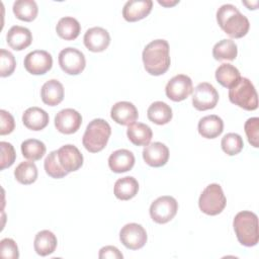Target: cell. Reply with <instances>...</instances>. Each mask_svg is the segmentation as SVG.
I'll list each match as a JSON object with an SVG mask.
<instances>
[{"mask_svg": "<svg viewBox=\"0 0 259 259\" xmlns=\"http://www.w3.org/2000/svg\"><path fill=\"white\" fill-rule=\"evenodd\" d=\"M143 63L145 70L153 75L160 76L170 67L169 44L165 39H155L149 42L143 51Z\"/></svg>", "mask_w": 259, "mask_h": 259, "instance_id": "6da1fadb", "label": "cell"}, {"mask_svg": "<svg viewBox=\"0 0 259 259\" xmlns=\"http://www.w3.org/2000/svg\"><path fill=\"white\" fill-rule=\"evenodd\" d=\"M217 21L220 27L233 38L245 36L250 28L248 18L233 4H224L218 9Z\"/></svg>", "mask_w": 259, "mask_h": 259, "instance_id": "7a4b0ae2", "label": "cell"}, {"mask_svg": "<svg viewBox=\"0 0 259 259\" xmlns=\"http://www.w3.org/2000/svg\"><path fill=\"white\" fill-rule=\"evenodd\" d=\"M234 231L239 243L246 247L257 245L259 241L258 217L256 213L243 210L238 212L233 221Z\"/></svg>", "mask_w": 259, "mask_h": 259, "instance_id": "3957f363", "label": "cell"}, {"mask_svg": "<svg viewBox=\"0 0 259 259\" xmlns=\"http://www.w3.org/2000/svg\"><path fill=\"white\" fill-rule=\"evenodd\" d=\"M111 135L109 123L102 118L91 120L83 135L82 143L84 148L90 153H98L102 151Z\"/></svg>", "mask_w": 259, "mask_h": 259, "instance_id": "277c9868", "label": "cell"}, {"mask_svg": "<svg viewBox=\"0 0 259 259\" xmlns=\"http://www.w3.org/2000/svg\"><path fill=\"white\" fill-rule=\"evenodd\" d=\"M229 99L235 105L245 110H255L258 107V96L253 83L245 77L240 79L230 88Z\"/></svg>", "mask_w": 259, "mask_h": 259, "instance_id": "5b68a950", "label": "cell"}, {"mask_svg": "<svg viewBox=\"0 0 259 259\" xmlns=\"http://www.w3.org/2000/svg\"><path fill=\"white\" fill-rule=\"evenodd\" d=\"M227 204V198L221 185L211 183L207 185L201 192L198 205L200 210L208 215H217L221 213Z\"/></svg>", "mask_w": 259, "mask_h": 259, "instance_id": "8992f818", "label": "cell"}, {"mask_svg": "<svg viewBox=\"0 0 259 259\" xmlns=\"http://www.w3.org/2000/svg\"><path fill=\"white\" fill-rule=\"evenodd\" d=\"M177 210V200L170 195H164L152 202L150 206V215L155 223L166 224L176 215Z\"/></svg>", "mask_w": 259, "mask_h": 259, "instance_id": "52a82bcc", "label": "cell"}, {"mask_svg": "<svg viewBox=\"0 0 259 259\" xmlns=\"http://www.w3.org/2000/svg\"><path fill=\"white\" fill-rule=\"evenodd\" d=\"M219 101L217 89L207 82L199 83L192 93V104L195 109L204 111L215 107Z\"/></svg>", "mask_w": 259, "mask_h": 259, "instance_id": "ba28073f", "label": "cell"}, {"mask_svg": "<svg viewBox=\"0 0 259 259\" xmlns=\"http://www.w3.org/2000/svg\"><path fill=\"white\" fill-rule=\"evenodd\" d=\"M59 65L69 75H78L85 69L84 54L75 48H66L59 54Z\"/></svg>", "mask_w": 259, "mask_h": 259, "instance_id": "9c48e42d", "label": "cell"}, {"mask_svg": "<svg viewBox=\"0 0 259 259\" xmlns=\"http://www.w3.org/2000/svg\"><path fill=\"white\" fill-rule=\"evenodd\" d=\"M120 242L130 250H138L147 243V232L143 226L131 223L123 226L119 232Z\"/></svg>", "mask_w": 259, "mask_h": 259, "instance_id": "30bf717a", "label": "cell"}, {"mask_svg": "<svg viewBox=\"0 0 259 259\" xmlns=\"http://www.w3.org/2000/svg\"><path fill=\"white\" fill-rule=\"evenodd\" d=\"M24 68L32 75H44L52 69L53 58L44 50H35L28 53L24 58Z\"/></svg>", "mask_w": 259, "mask_h": 259, "instance_id": "8fae6325", "label": "cell"}, {"mask_svg": "<svg viewBox=\"0 0 259 259\" xmlns=\"http://www.w3.org/2000/svg\"><path fill=\"white\" fill-rule=\"evenodd\" d=\"M192 81L184 74H179L171 78L165 88V93L169 99L175 102L186 99L192 93Z\"/></svg>", "mask_w": 259, "mask_h": 259, "instance_id": "7c38bea8", "label": "cell"}, {"mask_svg": "<svg viewBox=\"0 0 259 259\" xmlns=\"http://www.w3.org/2000/svg\"><path fill=\"white\" fill-rule=\"evenodd\" d=\"M82 124L81 114L73 108H65L60 110L55 116L56 128L65 135L76 133Z\"/></svg>", "mask_w": 259, "mask_h": 259, "instance_id": "4fadbf2b", "label": "cell"}, {"mask_svg": "<svg viewBox=\"0 0 259 259\" xmlns=\"http://www.w3.org/2000/svg\"><path fill=\"white\" fill-rule=\"evenodd\" d=\"M58 151V159L62 168L67 172L79 170L83 165V155L74 145L62 146Z\"/></svg>", "mask_w": 259, "mask_h": 259, "instance_id": "5bb4252c", "label": "cell"}, {"mask_svg": "<svg viewBox=\"0 0 259 259\" xmlns=\"http://www.w3.org/2000/svg\"><path fill=\"white\" fill-rule=\"evenodd\" d=\"M110 44L109 32L99 26L89 28L84 34L85 47L94 53L103 52Z\"/></svg>", "mask_w": 259, "mask_h": 259, "instance_id": "9a60e30c", "label": "cell"}, {"mask_svg": "<svg viewBox=\"0 0 259 259\" xmlns=\"http://www.w3.org/2000/svg\"><path fill=\"white\" fill-rule=\"evenodd\" d=\"M143 158L151 167H162L168 162L169 149L160 142L148 144L143 150Z\"/></svg>", "mask_w": 259, "mask_h": 259, "instance_id": "2e32d148", "label": "cell"}, {"mask_svg": "<svg viewBox=\"0 0 259 259\" xmlns=\"http://www.w3.org/2000/svg\"><path fill=\"white\" fill-rule=\"evenodd\" d=\"M153 7L151 0H130L122 8V16L128 22H135L147 17Z\"/></svg>", "mask_w": 259, "mask_h": 259, "instance_id": "e0dca14e", "label": "cell"}, {"mask_svg": "<svg viewBox=\"0 0 259 259\" xmlns=\"http://www.w3.org/2000/svg\"><path fill=\"white\" fill-rule=\"evenodd\" d=\"M110 116L118 124L130 125L135 123L139 113L137 107L132 102L119 101L111 107Z\"/></svg>", "mask_w": 259, "mask_h": 259, "instance_id": "ac0fdd59", "label": "cell"}, {"mask_svg": "<svg viewBox=\"0 0 259 259\" xmlns=\"http://www.w3.org/2000/svg\"><path fill=\"white\" fill-rule=\"evenodd\" d=\"M6 40L11 49L15 51H22L30 46L32 41V34L28 28L14 25L8 30Z\"/></svg>", "mask_w": 259, "mask_h": 259, "instance_id": "d6986e66", "label": "cell"}, {"mask_svg": "<svg viewBox=\"0 0 259 259\" xmlns=\"http://www.w3.org/2000/svg\"><path fill=\"white\" fill-rule=\"evenodd\" d=\"M134 165L135 156L126 149L116 150L108 158V166L114 173H123L130 171Z\"/></svg>", "mask_w": 259, "mask_h": 259, "instance_id": "ffe728a7", "label": "cell"}, {"mask_svg": "<svg viewBox=\"0 0 259 259\" xmlns=\"http://www.w3.org/2000/svg\"><path fill=\"white\" fill-rule=\"evenodd\" d=\"M49 114L42 108L32 106L27 108L22 114L23 124L31 131H41L49 123Z\"/></svg>", "mask_w": 259, "mask_h": 259, "instance_id": "44dd1931", "label": "cell"}, {"mask_svg": "<svg viewBox=\"0 0 259 259\" xmlns=\"http://www.w3.org/2000/svg\"><path fill=\"white\" fill-rule=\"evenodd\" d=\"M40 97L45 104L56 106L64 99V87L56 79L47 81L40 89Z\"/></svg>", "mask_w": 259, "mask_h": 259, "instance_id": "7402d4cb", "label": "cell"}, {"mask_svg": "<svg viewBox=\"0 0 259 259\" xmlns=\"http://www.w3.org/2000/svg\"><path fill=\"white\" fill-rule=\"evenodd\" d=\"M224 131L223 119L215 115H206L198 121V133L205 139H214Z\"/></svg>", "mask_w": 259, "mask_h": 259, "instance_id": "603a6c76", "label": "cell"}, {"mask_svg": "<svg viewBox=\"0 0 259 259\" xmlns=\"http://www.w3.org/2000/svg\"><path fill=\"white\" fill-rule=\"evenodd\" d=\"M58 240L56 235L49 230H42L35 235L33 247L38 255L48 256L55 252Z\"/></svg>", "mask_w": 259, "mask_h": 259, "instance_id": "cb8c5ba5", "label": "cell"}, {"mask_svg": "<svg viewBox=\"0 0 259 259\" xmlns=\"http://www.w3.org/2000/svg\"><path fill=\"white\" fill-rule=\"evenodd\" d=\"M139 191V183L136 178L125 176L116 180L113 188L114 195L120 200H128L137 195Z\"/></svg>", "mask_w": 259, "mask_h": 259, "instance_id": "d4e9b609", "label": "cell"}, {"mask_svg": "<svg viewBox=\"0 0 259 259\" xmlns=\"http://www.w3.org/2000/svg\"><path fill=\"white\" fill-rule=\"evenodd\" d=\"M126 135L134 145L147 146L152 140L153 132L149 125L142 122H135L128 125Z\"/></svg>", "mask_w": 259, "mask_h": 259, "instance_id": "484cf974", "label": "cell"}, {"mask_svg": "<svg viewBox=\"0 0 259 259\" xmlns=\"http://www.w3.org/2000/svg\"><path fill=\"white\" fill-rule=\"evenodd\" d=\"M58 35L65 40H73L78 37L81 31V25L79 21L71 16L62 17L56 26Z\"/></svg>", "mask_w": 259, "mask_h": 259, "instance_id": "4316f807", "label": "cell"}, {"mask_svg": "<svg viewBox=\"0 0 259 259\" xmlns=\"http://www.w3.org/2000/svg\"><path fill=\"white\" fill-rule=\"evenodd\" d=\"M147 115L149 120L156 124H166L172 119V108L165 102L155 101L149 106Z\"/></svg>", "mask_w": 259, "mask_h": 259, "instance_id": "83f0119b", "label": "cell"}, {"mask_svg": "<svg viewBox=\"0 0 259 259\" xmlns=\"http://www.w3.org/2000/svg\"><path fill=\"white\" fill-rule=\"evenodd\" d=\"M13 13L19 20L32 21L35 19L38 8L33 0H17L13 3Z\"/></svg>", "mask_w": 259, "mask_h": 259, "instance_id": "f1b7e54d", "label": "cell"}, {"mask_svg": "<svg viewBox=\"0 0 259 259\" xmlns=\"http://www.w3.org/2000/svg\"><path fill=\"white\" fill-rule=\"evenodd\" d=\"M239 70L229 63H224L215 70L217 81L226 88H231L240 79Z\"/></svg>", "mask_w": 259, "mask_h": 259, "instance_id": "f546056e", "label": "cell"}, {"mask_svg": "<svg viewBox=\"0 0 259 259\" xmlns=\"http://www.w3.org/2000/svg\"><path fill=\"white\" fill-rule=\"evenodd\" d=\"M238 54V48L232 39H222L212 49V56L217 61H233Z\"/></svg>", "mask_w": 259, "mask_h": 259, "instance_id": "4dcf8cb0", "label": "cell"}, {"mask_svg": "<svg viewBox=\"0 0 259 259\" xmlns=\"http://www.w3.org/2000/svg\"><path fill=\"white\" fill-rule=\"evenodd\" d=\"M15 179L24 185L32 184L37 178V168L33 161L21 162L14 170Z\"/></svg>", "mask_w": 259, "mask_h": 259, "instance_id": "1f68e13d", "label": "cell"}, {"mask_svg": "<svg viewBox=\"0 0 259 259\" xmlns=\"http://www.w3.org/2000/svg\"><path fill=\"white\" fill-rule=\"evenodd\" d=\"M21 153L30 161L40 160L46 154V145L36 139H28L21 143Z\"/></svg>", "mask_w": 259, "mask_h": 259, "instance_id": "d6a6232c", "label": "cell"}, {"mask_svg": "<svg viewBox=\"0 0 259 259\" xmlns=\"http://www.w3.org/2000/svg\"><path fill=\"white\" fill-rule=\"evenodd\" d=\"M221 146L223 151L227 155L235 156L242 151L244 147V142L240 135L236 133H229L223 137Z\"/></svg>", "mask_w": 259, "mask_h": 259, "instance_id": "836d02e7", "label": "cell"}, {"mask_svg": "<svg viewBox=\"0 0 259 259\" xmlns=\"http://www.w3.org/2000/svg\"><path fill=\"white\" fill-rule=\"evenodd\" d=\"M44 167L46 173L52 178L60 179L65 177L68 173L62 168L59 159H58V151H52L45 159Z\"/></svg>", "mask_w": 259, "mask_h": 259, "instance_id": "e575fe53", "label": "cell"}, {"mask_svg": "<svg viewBox=\"0 0 259 259\" xmlns=\"http://www.w3.org/2000/svg\"><path fill=\"white\" fill-rule=\"evenodd\" d=\"M16 67V61L14 56L4 50L1 49L0 51V76L1 77H8L10 76Z\"/></svg>", "mask_w": 259, "mask_h": 259, "instance_id": "d590c367", "label": "cell"}, {"mask_svg": "<svg viewBox=\"0 0 259 259\" xmlns=\"http://www.w3.org/2000/svg\"><path fill=\"white\" fill-rule=\"evenodd\" d=\"M244 130L248 139V142L254 148H258V139H259V118L251 117L248 118L244 124Z\"/></svg>", "mask_w": 259, "mask_h": 259, "instance_id": "8d00e7d4", "label": "cell"}, {"mask_svg": "<svg viewBox=\"0 0 259 259\" xmlns=\"http://www.w3.org/2000/svg\"><path fill=\"white\" fill-rule=\"evenodd\" d=\"M0 256L6 259H17L19 251L17 244L10 238L2 239L0 242Z\"/></svg>", "mask_w": 259, "mask_h": 259, "instance_id": "74e56055", "label": "cell"}, {"mask_svg": "<svg viewBox=\"0 0 259 259\" xmlns=\"http://www.w3.org/2000/svg\"><path fill=\"white\" fill-rule=\"evenodd\" d=\"M0 148H1V170H4L5 168L10 167L15 159H16V153L13 148V146L10 143L7 142H0Z\"/></svg>", "mask_w": 259, "mask_h": 259, "instance_id": "f35d334b", "label": "cell"}, {"mask_svg": "<svg viewBox=\"0 0 259 259\" xmlns=\"http://www.w3.org/2000/svg\"><path fill=\"white\" fill-rule=\"evenodd\" d=\"M0 135H8L11 134L15 127V121L13 116L6 110L1 109L0 110Z\"/></svg>", "mask_w": 259, "mask_h": 259, "instance_id": "ab89813d", "label": "cell"}, {"mask_svg": "<svg viewBox=\"0 0 259 259\" xmlns=\"http://www.w3.org/2000/svg\"><path fill=\"white\" fill-rule=\"evenodd\" d=\"M98 257L100 259H106V258L122 259L123 255L121 254V252L116 247H114V246H105V247H102L99 250Z\"/></svg>", "mask_w": 259, "mask_h": 259, "instance_id": "60d3db41", "label": "cell"}, {"mask_svg": "<svg viewBox=\"0 0 259 259\" xmlns=\"http://www.w3.org/2000/svg\"><path fill=\"white\" fill-rule=\"evenodd\" d=\"M158 3L159 4H161V5H163V6H166V7H168V6H173V5H175V4H177V3H179V1H173V2H166V1H158Z\"/></svg>", "mask_w": 259, "mask_h": 259, "instance_id": "b9f144b4", "label": "cell"}]
</instances>
